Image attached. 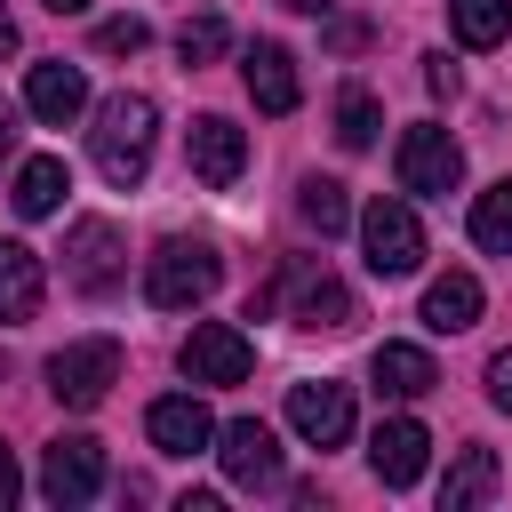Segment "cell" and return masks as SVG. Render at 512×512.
<instances>
[{
	"instance_id": "obj_4",
	"label": "cell",
	"mask_w": 512,
	"mask_h": 512,
	"mask_svg": "<svg viewBox=\"0 0 512 512\" xmlns=\"http://www.w3.org/2000/svg\"><path fill=\"white\" fill-rule=\"evenodd\" d=\"M360 248H368V272L376 280H408L424 264V224L408 200H368L360 208Z\"/></svg>"
},
{
	"instance_id": "obj_2",
	"label": "cell",
	"mask_w": 512,
	"mask_h": 512,
	"mask_svg": "<svg viewBox=\"0 0 512 512\" xmlns=\"http://www.w3.org/2000/svg\"><path fill=\"white\" fill-rule=\"evenodd\" d=\"M216 280H224V264L208 240H160L144 256V304L152 312H192L200 296H216Z\"/></svg>"
},
{
	"instance_id": "obj_11",
	"label": "cell",
	"mask_w": 512,
	"mask_h": 512,
	"mask_svg": "<svg viewBox=\"0 0 512 512\" xmlns=\"http://www.w3.org/2000/svg\"><path fill=\"white\" fill-rule=\"evenodd\" d=\"M216 464H224L232 488H280V440H272V424H256V416L224 424L216 432Z\"/></svg>"
},
{
	"instance_id": "obj_18",
	"label": "cell",
	"mask_w": 512,
	"mask_h": 512,
	"mask_svg": "<svg viewBox=\"0 0 512 512\" xmlns=\"http://www.w3.org/2000/svg\"><path fill=\"white\" fill-rule=\"evenodd\" d=\"M368 376H376V392H384V400H424V392L440 384V368H432V352H424V344H376Z\"/></svg>"
},
{
	"instance_id": "obj_28",
	"label": "cell",
	"mask_w": 512,
	"mask_h": 512,
	"mask_svg": "<svg viewBox=\"0 0 512 512\" xmlns=\"http://www.w3.org/2000/svg\"><path fill=\"white\" fill-rule=\"evenodd\" d=\"M488 400H496V408L512 416V344H504V352L488 360Z\"/></svg>"
},
{
	"instance_id": "obj_3",
	"label": "cell",
	"mask_w": 512,
	"mask_h": 512,
	"mask_svg": "<svg viewBox=\"0 0 512 512\" xmlns=\"http://www.w3.org/2000/svg\"><path fill=\"white\" fill-rule=\"evenodd\" d=\"M296 328H352L360 320V304H352V288L320 264V256H296L288 272H280V296H272Z\"/></svg>"
},
{
	"instance_id": "obj_10",
	"label": "cell",
	"mask_w": 512,
	"mask_h": 512,
	"mask_svg": "<svg viewBox=\"0 0 512 512\" xmlns=\"http://www.w3.org/2000/svg\"><path fill=\"white\" fill-rule=\"evenodd\" d=\"M288 424H296L304 448H344V440H352V392L328 384V376L288 384Z\"/></svg>"
},
{
	"instance_id": "obj_19",
	"label": "cell",
	"mask_w": 512,
	"mask_h": 512,
	"mask_svg": "<svg viewBox=\"0 0 512 512\" xmlns=\"http://www.w3.org/2000/svg\"><path fill=\"white\" fill-rule=\"evenodd\" d=\"M504 488V464H496V448H456V464H448V480H440V512H472V504H488Z\"/></svg>"
},
{
	"instance_id": "obj_31",
	"label": "cell",
	"mask_w": 512,
	"mask_h": 512,
	"mask_svg": "<svg viewBox=\"0 0 512 512\" xmlns=\"http://www.w3.org/2000/svg\"><path fill=\"white\" fill-rule=\"evenodd\" d=\"M0 56H16V16L0 8Z\"/></svg>"
},
{
	"instance_id": "obj_32",
	"label": "cell",
	"mask_w": 512,
	"mask_h": 512,
	"mask_svg": "<svg viewBox=\"0 0 512 512\" xmlns=\"http://www.w3.org/2000/svg\"><path fill=\"white\" fill-rule=\"evenodd\" d=\"M8 144H16V120H8V104H0V160H8Z\"/></svg>"
},
{
	"instance_id": "obj_16",
	"label": "cell",
	"mask_w": 512,
	"mask_h": 512,
	"mask_svg": "<svg viewBox=\"0 0 512 512\" xmlns=\"http://www.w3.org/2000/svg\"><path fill=\"white\" fill-rule=\"evenodd\" d=\"M24 104H32V120H48V128H64V120H80L88 112V72L80 64H32L24 72Z\"/></svg>"
},
{
	"instance_id": "obj_22",
	"label": "cell",
	"mask_w": 512,
	"mask_h": 512,
	"mask_svg": "<svg viewBox=\"0 0 512 512\" xmlns=\"http://www.w3.org/2000/svg\"><path fill=\"white\" fill-rule=\"evenodd\" d=\"M448 32L464 48H496L512 32V0H448Z\"/></svg>"
},
{
	"instance_id": "obj_25",
	"label": "cell",
	"mask_w": 512,
	"mask_h": 512,
	"mask_svg": "<svg viewBox=\"0 0 512 512\" xmlns=\"http://www.w3.org/2000/svg\"><path fill=\"white\" fill-rule=\"evenodd\" d=\"M376 120H384V112H376V96L352 80V88L336 96V144H344V152H368V144H376Z\"/></svg>"
},
{
	"instance_id": "obj_33",
	"label": "cell",
	"mask_w": 512,
	"mask_h": 512,
	"mask_svg": "<svg viewBox=\"0 0 512 512\" xmlns=\"http://www.w3.org/2000/svg\"><path fill=\"white\" fill-rule=\"evenodd\" d=\"M40 8H56V16H80V8H88V0H40Z\"/></svg>"
},
{
	"instance_id": "obj_7",
	"label": "cell",
	"mask_w": 512,
	"mask_h": 512,
	"mask_svg": "<svg viewBox=\"0 0 512 512\" xmlns=\"http://www.w3.org/2000/svg\"><path fill=\"white\" fill-rule=\"evenodd\" d=\"M120 272H128L120 232H112L104 216H80V224L64 232V280H72L80 296H104V288H120Z\"/></svg>"
},
{
	"instance_id": "obj_27",
	"label": "cell",
	"mask_w": 512,
	"mask_h": 512,
	"mask_svg": "<svg viewBox=\"0 0 512 512\" xmlns=\"http://www.w3.org/2000/svg\"><path fill=\"white\" fill-rule=\"evenodd\" d=\"M144 40H152L144 16H104V24H96V48H104V56H136Z\"/></svg>"
},
{
	"instance_id": "obj_29",
	"label": "cell",
	"mask_w": 512,
	"mask_h": 512,
	"mask_svg": "<svg viewBox=\"0 0 512 512\" xmlns=\"http://www.w3.org/2000/svg\"><path fill=\"white\" fill-rule=\"evenodd\" d=\"M424 80H432V96H456V64L448 56H424Z\"/></svg>"
},
{
	"instance_id": "obj_30",
	"label": "cell",
	"mask_w": 512,
	"mask_h": 512,
	"mask_svg": "<svg viewBox=\"0 0 512 512\" xmlns=\"http://www.w3.org/2000/svg\"><path fill=\"white\" fill-rule=\"evenodd\" d=\"M16 488H24V480H16V456H8V448H0V512H8V504H16Z\"/></svg>"
},
{
	"instance_id": "obj_6",
	"label": "cell",
	"mask_w": 512,
	"mask_h": 512,
	"mask_svg": "<svg viewBox=\"0 0 512 512\" xmlns=\"http://www.w3.org/2000/svg\"><path fill=\"white\" fill-rule=\"evenodd\" d=\"M112 384H120V344H112V336H80V344H64V352L48 360V392H56L64 408H96Z\"/></svg>"
},
{
	"instance_id": "obj_17",
	"label": "cell",
	"mask_w": 512,
	"mask_h": 512,
	"mask_svg": "<svg viewBox=\"0 0 512 512\" xmlns=\"http://www.w3.org/2000/svg\"><path fill=\"white\" fill-rule=\"evenodd\" d=\"M40 296H48L40 256H32L24 240H0V320H8V328H24V320L40 312Z\"/></svg>"
},
{
	"instance_id": "obj_26",
	"label": "cell",
	"mask_w": 512,
	"mask_h": 512,
	"mask_svg": "<svg viewBox=\"0 0 512 512\" xmlns=\"http://www.w3.org/2000/svg\"><path fill=\"white\" fill-rule=\"evenodd\" d=\"M224 48H232V32H224V16H216V8H200V16H184V24H176V56H184V64H216Z\"/></svg>"
},
{
	"instance_id": "obj_34",
	"label": "cell",
	"mask_w": 512,
	"mask_h": 512,
	"mask_svg": "<svg viewBox=\"0 0 512 512\" xmlns=\"http://www.w3.org/2000/svg\"><path fill=\"white\" fill-rule=\"evenodd\" d=\"M288 8H304V16H320V8H328V0H288Z\"/></svg>"
},
{
	"instance_id": "obj_12",
	"label": "cell",
	"mask_w": 512,
	"mask_h": 512,
	"mask_svg": "<svg viewBox=\"0 0 512 512\" xmlns=\"http://www.w3.org/2000/svg\"><path fill=\"white\" fill-rule=\"evenodd\" d=\"M184 160H192V176H200L208 192H224V184H240V168H248V136H240L224 112H208V120H192Z\"/></svg>"
},
{
	"instance_id": "obj_20",
	"label": "cell",
	"mask_w": 512,
	"mask_h": 512,
	"mask_svg": "<svg viewBox=\"0 0 512 512\" xmlns=\"http://www.w3.org/2000/svg\"><path fill=\"white\" fill-rule=\"evenodd\" d=\"M480 304H488V296H480L472 272H440V280L424 288V328H432V336H464V328L480 320Z\"/></svg>"
},
{
	"instance_id": "obj_23",
	"label": "cell",
	"mask_w": 512,
	"mask_h": 512,
	"mask_svg": "<svg viewBox=\"0 0 512 512\" xmlns=\"http://www.w3.org/2000/svg\"><path fill=\"white\" fill-rule=\"evenodd\" d=\"M296 208H304V224H312L320 240L352 224V200H344V184H336V176H304V184H296Z\"/></svg>"
},
{
	"instance_id": "obj_1",
	"label": "cell",
	"mask_w": 512,
	"mask_h": 512,
	"mask_svg": "<svg viewBox=\"0 0 512 512\" xmlns=\"http://www.w3.org/2000/svg\"><path fill=\"white\" fill-rule=\"evenodd\" d=\"M152 136H160V104H152V96H136V88L104 96V104H96V128H88L96 176L120 184V192H136L144 168H152Z\"/></svg>"
},
{
	"instance_id": "obj_24",
	"label": "cell",
	"mask_w": 512,
	"mask_h": 512,
	"mask_svg": "<svg viewBox=\"0 0 512 512\" xmlns=\"http://www.w3.org/2000/svg\"><path fill=\"white\" fill-rule=\"evenodd\" d=\"M472 240H480L488 256H512V176L472 200Z\"/></svg>"
},
{
	"instance_id": "obj_15",
	"label": "cell",
	"mask_w": 512,
	"mask_h": 512,
	"mask_svg": "<svg viewBox=\"0 0 512 512\" xmlns=\"http://www.w3.org/2000/svg\"><path fill=\"white\" fill-rule=\"evenodd\" d=\"M240 80H248V96H256V112H296L304 104V80H296V56L280 48V40H256L248 48V64H240Z\"/></svg>"
},
{
	"instance_id": "obj_5",
	"label": "cell",
	"mask_w": 512,
	"mask_h": 512,
	"mask_svg": "<svg viewBox=\"0 0 512 512\" xmlns=\"http://www.w3.org/2000/svg\"><path fill=\"white\" fill-rule=\"evenodd\" d=\"M392 168H400V192H424V200H440V192H456V176H464V152H456V136H448V128L416 120V128H400V152H392Z\"/></svg>"
},
{
	"instance_id": "obj_14",
	"label": "cell",
	"mask_w": 512,
	"mask_h": 512,
	"mask_svg": "<svg viewBox=\"0 0 512 512\" xmlns=\"http://www.w3.org/2000/svg\"><path fill=\"white\" fill-rule=\"evenodd\" d=\"M424 456H432V432H424L416 416H392V424H376V440H368V464H376L384 488H416V480H424Z\"/></svg>"
},
{
	"instance_id": "obj_9",
	"label": "cell",
	"mask_w": 512,
	"mask_h": 512,
	"mask_svg": "<svg viewBox=\"0 0 512 512\" xmlns=\"http://www.w3.org/2000/svg\"><path fill=\"white\" fill-rule=\"evenodd\" d=\"M248 368H256V344L232 320H200L184 336V376L192 384H248Z\"/></svg>"
},
{
	"instance_id": "obj_21",
	"label": "cell",
	"mask_w": 512,
	"mask_h": 512,
	"mask_svg": "<svg viewBox=\"0 0 512 512\" xmlns=\"http://www.w3.org/2000/svg\"><path fill=\"white\" fill-rule=\"evenodd\" d=\"M64 192H72L64 160H56V152H40V160H24V168H16V192H8V200H16V216H56V208H64Z\"/></svg>"
},
{
	"instance_id": "obj_13",
	"label": "cell",
	"mask_w": 512,
	"mask_h": 512,
	"mask_svg": "<svg viewBox=\"0 0 512 512\" xmlns=\"http://www.w3.org/2000/svg\"><path fill=\"white\" fill-rule=\"evenodd\" d=\"M144 432H152V448H160V456H200V448L216 440V416H208L192 392H168V400H152V408H144Z\"/></svg>"
},
{
	"instance_id": "obj_8",
	"label": "cell",
	"mask_w": 512,
	"mask_h": 512,
	"mask_svg": "<svg viewBox=\"0 0 512 512\" xmlns=\"http://www.w3.org/2000/svg\"><path fill=\"white\" fill-rule=\"evenodd\" d=\"M96 488H104V440H88V432L48 440V456H40V496H48V504H88Z\"/></svg>"
}]
</instances>
